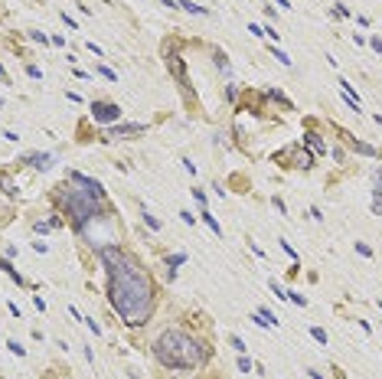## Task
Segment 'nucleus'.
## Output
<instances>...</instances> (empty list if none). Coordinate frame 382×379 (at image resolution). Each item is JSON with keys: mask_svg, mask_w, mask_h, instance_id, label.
Masks as SVG:
<instances>
[{"mask_svg": "<svg viewBox=\"0 0 382 379\" xmlns=\"http://www.w3.org/2000/svg\"><path fill=\"white\" fill-rule=\"evenodd\" d=\"M92 118L98 121V125H115V121H121V105H115V102H92Z\"/></svg>", "mask_w": 382, "mask_h": 379, "instance_id": "obj_5", "label": "nucleus"}, {"mask_svg": "<svg viewBox=\"0 0 382 379\" xmlns=\"http://www.w3.org/2000/svg\"><path fill=\"white\" fill-rule=\"evenodd\" d=\"M216 65H219V69H226V72H229V63H226V56H222V53H216Z\"/></svg>", "mask_w": 382, "mask_h": 379, "instance_id": "obj_23", "label": "nucleus"}, {"mask_svg": "<svg viewBox=\"0 0 382 379\" xmlns=\"http://www.w3.org/2000/svg\"><path fill=\"white\" fill-rule=\"evenodd\" d=\"M239 370H242V373H252V363H249V356H239Z\"/></svg>", "mask_w": 382, "mask_h": 379, "instance_id": "obj_21", "label": "nucleus"}, {"mask_svg": "<svg viewBox=\"0 0 382 379\" xmlns=\"http://www.w3.org/2000/svg\"><path fill=\"white\" fill-rule=\"evenodd\" d=\"M304 141H307V147H311L314 154H327V144L320 141V134H314V131H307V134H304Z\"/></svg>", "mask_w": 382, "mask_h": 379, "instance_id": "obj_8", "label": "nucleus"}, {"mask_svg": "<svg viewBox=\"0 0 382 379\" xmlns=\"http://www.w3.org/2000/svg\"><path fill=\"white\" fill-rule=\"evenodd\" d=\"M154 353L167 370H196L206 360L203 343L187 330H164L154 343Z\"/></svg>", "mask_w": 382, "mask_h": 379, "instance_id": "obj_2", "label": "nucleus"}, {"mask_svg": "<svg viewBox=\"0 0 382 379\" xmlns=\"http://www.w3.org/2000/svg\"><path fill=\"white\" fill-rule=\"evenodd\" d=\"M26 164H33L36 170H49L53 157H49V154H30V157H26Z\"/></svg>", "mask_w": 382, "mask_h": 379, "instance_id": "obj_9", "label": "nucleus"}, {"mask_svg": "<svg viewBox=\"0 0 382 379\" xmlns=\"http://www.w3.org/2000/svg\"><path fill=\"white\" fill-rule=\"evenodd\" d=\"M0 271H7V275H10V278H13V281H16V284H23V278H20V271H16V268H13V265H10V258H0Z\"/></svg>", "mask_w": 382, "mask_h": 379, "instance_id": "obj_10", "label": "nucleus"}, {"mask_svg": "<svg viewBox=\"0 0 382 379\" xmlns=\"http://www.w3.org/2000/svg\"><path fill=\"white\" fill-rule=\"evenodd\" d=\"M26 72H30V79H43V72H39L36 65H26Z\"/></svg>", "mask_w": 382, "mask_h": 379, "instance_id": "obj_24", "label": "nucleus"}, {"mask_svg": "<svg viewBox=\"0 0 382 379\" xmlns=\"http://www.w3.org/2000/svg\"><path fill=\"white\" fill-rule=\"evenodd\" d=\"M7 347H10V353H16V356H23V353H26V350H23V347H20V343H16V340H10Z\"/></svg>", "mask_w": 382, "mask_h": 379, "instance_id": "obj_18", "label": "nucleus"}, {"mask_svg": "<svg viewBox=\"0 0 382 379\" xmlns=\"http://www.w3.org/2000/svg\"><path fill=\"white\" fill-rule=\"evenodd\" d=\"M170 72H177V79H180V85H183V88H187V92H190V79H187V69H183V59H180L177 53L170 56Z\"/></svg>", "mask_w": 382, "mask_h": 379, "instance_id": "obj_7", "label": "nucleus"}, {"mask_svg": "<svg viewBox=\"0 0 382 379\" xmlns=\"http://www.w3.org/2000/svg\"><path fill=\"white\" fill-rule=\"evenodd\" d=\"M229 343H232V347L239 350V353H245V343H242V340H239V337H229Z\"/></svg>", "mask_w": 382, "mask_h": 379, "instance_id": "obj_22", "label": "nucleus"}, {"mask_svg": "<svg viewBox=\"0 0 382 379\" xmlns=\"http://www.w3.org/2000/svg\"><path fill=\"white\" fill-rule=\"evenodd\" d=\"M258 314H261V317H265V320H268V327H274V324H278V317H274V314H271V311H268V308H261V311H258Z\"/></svg>", "mask_w": 382, "mask_h": 379, "instance_id": "obj_16", "label": "nucleus"}, {"mask_svg": "<svg viewBox=\"0 0 382 379\" xmlns=\"http://www.w3.org/2000/svg\"><path fill=\"white\" fill-rule=\"evenodd\" d=\"M0 79H3V82H7V85H10V75H7V72H3V65H0Z\"/></svg>", "mask_w": 382, "mask_h": 379, "instance_id": "obj_29", "label": "nucleus"}, {"mask_svg": "<svg viewBox=\"0 0 382 379\" xmlns=\"http://www.w3.org/2000/svg\"><path fill=\"white\" fill-rule=\"evenodd\" d=\"M373 213L382 216V187H376V193H373Z\"/></svg>", "mask_w": 382, "mask_h": 379, "instance_id": "obj_14", "label": "nucleus"}, {"mask_svg": "<svg viewBox=\"0 0 382 379\" xmlns=\"http://www.w3.org/2000/svg\"><path fill=\"white\" fill-rule=\"evenodd\" d=\"M193 196H196V203H199V206H206V193H203V190H193Z\"/></svg>", "mask_w": 382, "mask_h": 379, "instance_id": "obj_25", "label": "nucleus"}, {"mask_svg": "<svg viewBox=\"0 0 382 379\" xmlns=\"http://www.w3.org/2000/svg\"><path fill=\"white\" fill-rule=\"evenodd\" d=\"M203 222H206V226H209L212 232H216V236H222V229H219V222H216V216H212L209 209H206V213H203Z\"/></svg>", "mask_w": 382, "mask_h": 379, "instance_id": "obj_13", "label": "nucleus"}, {"mask_svg": "<svg viewBox=\"0 0 382 379\" xmlns=\"http://www.w3.org/2000/svg\"><path fill=\"white\" fill-rule=\"evenodd\" d=\"M271 53H274V59H278V63H284V65H291V59H288V56H284V53H281V49H278V46H274V49H271Z\"/></svg>", "mask_w": 382, "mask_h": 379, "instance_id": "obj_19", "label": "nucleus"}, {"mask_svg": "<svg viewBox=\"0 0 382 379\" xmlns=\"http://www.w3.org/2000/svg\"><path fill=\"white\" fill-rule=\"evenodd\" d=\"M147 131V125H118L111 127L108 134H105V141H115V137H131V134H144Z\"/></svg>", "mask_w": 382, "mask_h": 379, "instance_id": "obj_6", "label": "nucleus"}, {"mask_svg": "<svg viewBox=\"0 0 382 379\" xmlns=\"http://www.w3.org/2000/svg\"><path fill=\"white\" fill-rule=\"evenodd\" d=\"M177 7H183V10H187V13H209V10H206V7H196V3H190V0H180V3H177Z\"/></svg>", "mask_w": 382, "mask_h": 379, "instance_id": "obj_11", "label": "nucleus"}, {"mask_svg": "<svg viewBox=\"0 0 382 379\" xmlns=\"http://www.w3.org/2000/svg\"><path fill=\"white\" fill-rule=\"evenodd\" d=\"M274 160H278V164H284V167H311L314 164V154H307L304 150V141L301 144H291V147H284V150H278V154H274Z\"/></svg>", "mask_w": 382, "mask_h": 379, "instance_id": "obj_4", "label": "nucleus"}, {"mask_svg": "<svg viewBox=\"0 0 382 379\" xmlns=\"http://www.w3.org/2000/svg\"><path fill=\"white\" fill-rule=\"evenodd\" d=\"M288 298L294 301V304H304V294H297V291H288Z\"/></svg>", "mask_w": 382, "mask_h": 379, "instance_id": "obj_27", "label": "nucleus"}, {"mask_svg": "<svg viewBox=\"0 0 382 379\" xmlns=\"http://www.w3.org/2000/svg\"><path fill=\"white\" fill-rule=\"evenodd\" d=\"M98 255L108 268V301L115 314L127 327H144L154 314V284H150L147 271L118 245H102Z\"/></svg>", "mask_w": 382, "mask_h": 379, "instance_id": "obj_1", "label": "nucleus"}, {"mask_svg": "<svg viewBox=\"0 0 382 379\" xmlns=\"http://www.w3.org/2000/svg\"><path fill=\"white\" fill-rule=\"evenodd\" d=\"M369 46H373L376 53H382V40H379V36H373V40H369Z\"/></svg>", "mask_w": 382, "mask_h": 379, "instance_id": "obj_28", "label": "nucleus"}, {"mask_svg": "<svg viewBox=\"0 0 382 379\" xmlns=\"http://www.w3.org/2000/svg\"><path fill=\"white\" fill-rule=\"evenodd\" d=\"M0 187H3V193H16V187L10 183V177H3V174H0Z\"/></svg>", "mask_w": 382, "mask_h": 379, "instance_id": "obj_15", "label": "nucleus"}, {"mask_svg": "<svg viewBox=\"0 0 382 379\" xmlns=\"http://www.w3.org/2000/svg\"><path fill=\"white\" fill-rule=\"evenodd\" d=\"M278 7H284V10H288V7H291V3H288V0H278Z\"/></svg>", "mask_w": 382, "mask_h": 379, "instance_id": "obj_31", "label": "nucleus"}, {"mask_svg": "<svg viewBox=\"0 0 382 379\" xmlns=\"http://www.w3.org/2000/svg\"><path fill=\"white\" fill-rule=\"evenodd\" d=\"M183 261H187V255L180 252V255H170V261H167V265H170V268H177V265H183Z\"/></svg>", "mask_w": 382, "mask_h": 379, "instance_id": "obj_17", "label": "nucleus"}, {"mask_svg": "<svg viewBox=\"0 0 382 379\" xmlns=\"http://www.w3.org/2000/svg\"><path fill=\"white\" fill-rule=\"evenodd\" d=\"M144 219H147V226H150V229H160V222H157V219H154L150 213H144Z\"/></svg>", "mask_w": 382, "mask_h": 379, "instance_id": "obj_26", "label": "nucleus"}, {"mask_svg": "<svg viewBox=\"0 0 382 379\" xmlns=\"http://www.w3.org/2000/svg\"><path fill=\"white\" fill-rule=\"evenodd\" d=\"M307 376H311V379H323L320 373H314V370H307Z\"/></svg>", "mask_w": 382, "mask_h": 379, "instance_id": "obj_30", "label": "nucleus"}, {"mask_svg": "<svg viewBox=\"0 0 382 379\" xmlns=\"http://www.w3.org/2000/svg\"><path fill=\"white\" fill-rule=\"evenodd\" d=\"M311 337H314V340H317L320 347H327V343H330V337H327V330H320V327H311Z\"/></svg>", "mask_w": 382, "mask_h": 379, "instance_id": "obj_12", "label": "nucleus"}, {"mask_svg": "<svg viewBox=\"0 0 382 379\" xmlns=\"http://www.w3.org/2000/svg\"><path fill=\"white\" fill-rule=\"evenodd\" d=\"M56 203H59V209H63V213H69V219L75 222L78 229H82L88 219H95V216H98V209H102L105 199L95 196L92 190H85L82 183L65 180L63 187H56Z\"/></svg>", "mask_w": 382, "mask_h": 379, "instance_id": "obj_3", "label": "nucleus"}, {"mask_svg": "<svg viewBox=\"0 0 382 379\" xmlns=\"http://www.w3.org/2000/svg\"><path fill=\"white\" fill-rule=\"evenodd\" d=\"M356 252H359V255H366V258H369V255H373V249H369L366 242H356Z\"/></svg>", "mask_w": 382, "mask_h": 379, "instance_id": "obj_20", "label": "nucleus"}]
</instances>
